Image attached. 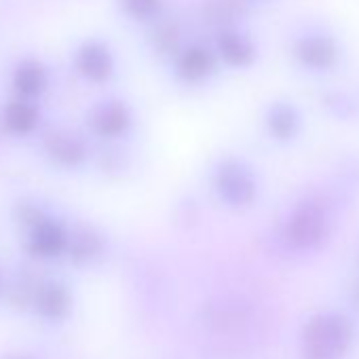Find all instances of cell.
<instances>
[{
	"label": "cell",
	"instance_id": "6da1fadb",
	"mask_svg": "<svg viewBox=\"0 0 359 359\" xmlns=\"http://www.w3.org/2000/svg\"><path fill=\"white\" fill-rule=\"evenodd\" d=\"M290 55L304 72L323 76L338 70L344 53L340 39L330 26L321 22H309L292 34Z\"/></svg>",
	"mask_w": 359,
	"mask_h": 359
},
{
	"label": "cell",
	"instance_id": "7a4b0ae2",
	"mask_svg": "<svg viewBox=\"0 0 359 359\" xmlns=\"http://www.w3.org/2000/svg\"><path fill=\"white\" fill-rule=\"evenodd\" d=\"M210 187L214 195L233 210L252 208L260 197L256 169L241 156H220L210 169Z\"/></svg>",
	"mask_w": 359,
	"mask_h": 359
},
{
	"label": "cell",
	"instance_id": "3957f363",
	"mask_svg": "<svg viewBox=\"0 0 359 359\" xmlns=\"http://www.w3.org/2000/svg\"><path fill=\"white\" fill-rule=\"evenodd\" d=\"M222 68L224 66L214 45L201 41H189L169 62L173 81L182 87H205L220 74Z\"/></svg>",
	"mask_w": 359,
	"mask_h": 359
},
{
	"label": "cell",
	"instance_id": "277c9868",
	"mask_svg": "<svg viewBox=\"0 0 359 359\" xmlns=\"http://www.w3.org/2000/svg\"><path fill=\"white\" fill-rule=\"evenodd\" d=\"M212 45H214L224 68L248 70L258 60V45H256L254 36L241 24H231V26L218 28L214 32Z\"/></svg>",
	"mask_w": 359,
	"mask_h": 359
},
{
	"label": "cell",
	"instance_id": "5b68a950",
	"mask_svg": "<svg viewBox=\"0 0 359 359\" xmlns=\"http://www.w3.org/2000/svg\"><path fill=\"white\" fill-rule=\"evenodd\" d=\"M89 129L93 135L106 142H116L125 137L133 127V110L127 102L118 97L97 102L87 116Z\"/></svg>",
	"mask_w": 359,
	"mask_h": 359
},
{
	"label": "cell",
	"instance_id": "8992f818",
	"mask_svg": "<svg viewBox=\"0 0 359 359\" xmlns=\"http://www.w3.org/2000/svg\"><path fill=\"white\" fill-rule=\"evenodd\" d=\"M74 68L85 81L102 85L114 76L116 60H114L112 49L106 43L91 39L79 45L74 53Z\"/></svg>",
	"mask_w": 359,
	"mask_h": 359
},
{
	"label": "cell",
	"instance_id": "52a82bcc",
	"mask_svg": "<svg viewBox=\"0 0 359 359\" xmlns=\"http://www.w3.org/2000/svg\"><path fill=\"white\" fill-rule=\"evenodd\" d=\"M262 125L266 135L277 144H292L298 140L304 127L300 108L290 100H275L266 106L262 114Z\"/></svg>",
	"mask_w": 359,
	"mask_h": 359
},
{
	"label": "cell",
	"instance_id": "ba28073f",
	"mask_svg": "<svg viewBox=\"0 0 359 359\" xmlns=\"http://www.w3.org/2000/svg\"><path fill=\"white\" fill-rule=\"evenodd\" d=\"M327 212L319 201H302L292 210V216L287 218V235L294 243L311 245L317 243L321 235H325L327 229Z\"/></svg>",
	"mask_w": 359,
	"mask_h": 359
},
{
	"label": "cell",
	"instance_id": "9c48e42d",
	"mask_svg": "<svg viewBox=\"0 0 359 359\" xmlns=\"http://www.w3.org/2000/svg\"><path fill=\"white\" fill-rule=\"evenodd\" d=\"M68 245H70L68 229L49 216H45L41 222L28 229V250L36 258H57L64 252H68Z\"/></svg>",
	"mask_w": 359,
	"mask_h": 359
},
{
	"label": "cell",
	"instance_id": "30bf717a",
	"mask_svg": "<svg viewBox=\"0 0 359 359\" xmlns=\"http://www.w3.org/2000/svg\"><path fill=\"white\" fill-rule=\"evenodd\" d=\"M45 150L47 156L64 169H76L89 158V146L85 137L70 129H57L49 133Z\"/></svg>",
	"mask_w": 359,
	"mask_h": 359
},
{
	"label": "cell",
	"instance_id": "8fae6325",
	"mask_svg": "<svg viewBox=\"0 0 359 359\" xmlns=\"http://www.w3.org/2000/svg\"><path fill=\"white\" fill-rule=\"evenodd\" d=\"M184 26L177 18L163 13L156 22L148 24V45L152 53L165 62H171V57L187 45Z\"/></svg>",
	"mask_w": 359,
	"mask_h": 359
},
{
	"label": "cell",
	"instance_id": "7c38bea8",
	"mask_svg": "<svg viewBox=\"0 0 359 359\" xmlns=\"http://www.w3.org/2000/svg\"><path fill=\"white\" fill-rule=\"evenodd\" d=\"M11 85H13V89H15V93L20 97L34 100V97H39L47 89V85H49V72H47V68L41 62H36V60H24L13 70Z\"/></svg>",
	"mask_w": 359,
	"mask_h": 359
},
{
	"label": "cell",
	"instance_id": "4fadbf2b",
	"mask_svg": "<svg viewBox=\"0 0 359 359\" xmlns=\"http://www.w3.org/2000/svg\"><path fill=\"white\" fill-rule=\"evenodd\" d=\"M41 114L32 100H13L3 110V125L13 135H30L39 127Z\"/></svg>",
	"mask_w": 359,
	"mask_h": 359
},
{
	"label": "cell",
	"instance_id": "5bb4252c",
	"mask_svg": "<svg viewBox=\"0 0 359 359\" xmlns=\"http://www.w3.org/2000/svg\"><path fill=\"white\" fill-rule=\"evenodd\" d=\"M36 304L47 319H62L70 309V294L60 283H45L36 292Z\"/></svg>",
	"mask_w": 359,
	"mask_h": 359
},
{
	"label": "cell",
	"instance_id": "9a60e30c",
	"mask_svg": "<svg viewBox=\"0 0 359 359\" xmlns=\"http://www.w3.org/2000/svg\"><path fill=\"white\" fill-rule=\"evenodd\" d=\"M68 252L76 264H87L102 252V237L93 229H79L74 235H70Z\"/></svg>",
	"mask_w": 359,
	"mask_h": 359
},
{
	"label": "cell",
	"instance_id": "2e32d148",
	"mask_svg": "<svg viewBox=\"0 0 359 359\" xmlns=\"http://www.w3.org/2000/svg\"><path fill=\"white\" fill-rule=\"evenodd\" d=\"M123 15L135 24H152L165 13V0H118Z\"/></svg>",
	"mask_w": 359,
	"mask_h": 359
},
{
	"label": "cell",
	"instance_id": "e0dca14e",
	"mask_svg": "<svg viewBox=\"0 0 359 359\" xmlns=\"http://www.w3.org/2000/svg\"><path fill=\"white\" fill-rule=\"evenodd\" d=\"M250 3L254 5V3H269V0H250Z\"/></svg>",
	"mask_w": 359,
	"mask_h": 359
},
{
	"label": "cell",
	"instance_id": "ac0fdd59",
	"mask_svg": "<svg viewBox=\"0 0 359 359\" xmlns=\"http://www.w3.org/2000/svg\"><path fill=\"white\" fill-rule=\"evenodd\" d=\"M0 285H3V279H0Z\"/></svg>",
	"mask_w": 359,
	"mask_h": 359
}]
</instances>
